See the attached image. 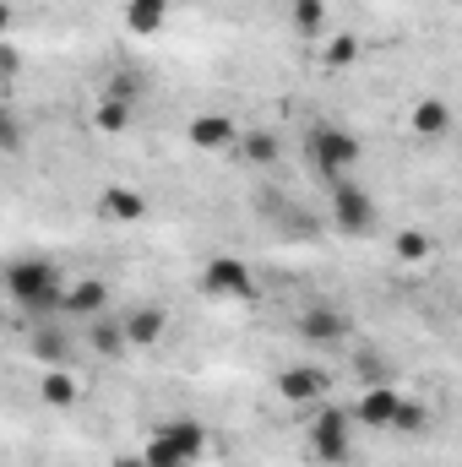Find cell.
<instances>
[{"instance_id": "603a6c76", "label": "cell", "mask_w": 462, "mask_h": 467, "mask_svg": "<svg viewBox=\"0 0 462 467\" xmlns=\"http://www.w3.org/2000/svg\"><path fill=\"white\" fill-rule=\"evenodd\" d=\"M239 147H245L250 163H278V136H272V130H256V136H245Z\"/></svg>"}, {"instance_id": "9a60e30c", "label": "cell", "mask_w": 462, "mask_h": 467, "mask_svg": "<svg viewBox=\"0 0 462 467\" xmlns=\"http://www.w3.org/2000/svg\"><path fill=\"white\" fill-rule=\"evenodd\" d=\"M120 327H125V343H131V348H152V343L163 337L169 316H163L158 305H142V310H131V316H125Z\"/></svg>"}, {"instance_id": "e0dca14e", "label": "cell", "mask_w": 462, "mask_h": 467, "mask_svg": "<svg viewBox=\"0 0 462 467\" xmlns=\"http://www.w3.org/2000/svg\"><path fill=\"white\" fill-rule=\"evenodd\" d=\"M33 358H38V364H49V369H66V364H71V343L60 337V327H55V321H44V327L33 332Z\"/></svg>"}, {"instance_id": "7a4b0ae2", "label": "cell", "mask_w": 462, "mask_h": 467, "mask_svg": "<svg viewBox=\"0 0 462 467\" xmlns=\"http://www.w3.org/2000/svg\"><path fill=\"white\" fill-rule=\"evenodd\" d=\"M207 451H213L207 424H196V419H174V424H163V430L147 441L142 457H147L152 467H196Z\"/></svg>"}, {"instance_id": "d4e9b609", "label": "cell", "mask_w": 462, "mask_h": 467, "mask_svg": "<svg viewBox=\"0 0 462 467\" xmlns=\"http://www.w3.org/2000/svg\"><path fill=\"white\" fill-rule=\"evenodd\" d=\"M110 467H152V462H147V457H115Z\"/></svg>"}, {"instance_id": "8fae6325", "label": "cell", "mask_w": 462, "mask_h": 467, "mask_svg": "<svg viewBox=\"0 0 462 467\" xmlns=\"http://www.w3.org/2000/svg\"><path fill=\"white\" fill-rule=\"evenodd\" d=\"M185 141L196 152H229V147H239V130H234L229 115H196L185 125Z\"/></svg>"}, {"instance_id": "277c9868", "label": "cell", "mask_w": 462, "mask_h": 467, "mask_svg": "<svg viewBox=\"0 0 462 467\" xmlns=\"http://www.w3.org/2000/svg\"><path fill=\"white\" fill-rule=\"evenodd\" d=\"M310 158H316V169L338 185L353 174V163H359V136L353 130H338V125H316L310 130Z\"/></svg>"}, {"instance_id": "9c48e42d", "label": "cell", "mask_w": 462, "mask_h": 467, "mask_svg": "<svg viewBox=\"0 0 462 467\" xmlns=\"http://www.w3.org/2000/svg\"><path fill=\"white\" fill-rule=\"evenodd\" d=\"M104 305H110V283H104V277H77V283H66L60 316H71V321H99Z\"/></svg>"}, {"instance_id": "7c38bea8", "label": "cell", "mask_w": 462, "mask_h": 467, "mask_svg": "<svg viewBox=\"0 0 462 467\" xmlns=\"http://www.w3.org/2000/svg\"><path fill=\"white\" fill-rule=\"evenodd\" d=\"M397 408H403V391H397V386H370V391L353 402V419L370 424V430H392Z\"/></svg>"}, {"instance_id": "44dd1931", "label": "cell", "mask_w": 462, "mask_h": 467, "mask_svg": "<svg viewBox=\"0 0 462 467\" xmlns=\"http://www.w3.org/2000/svg\"><path fill=\"white\" fill-rule=\"evenodd\" d=\"M353 60H359V38H353V33H338V38L321 49V66H327V71H348Z\"/></svg>"}, {"instance_id": "5b68a950", "label": "cell", "mask_w": 462, "mask_h": 467, "mask_svg": "<svg viewBox=\"0 0 462 467\" xmlns=\"http://www.w3.org/2000/svg\"><path fill=\"white\" fill-rule=\"evenodd\" d=\"M202 294L207 299H250L256 294V272L239 255H213L202 266Z\"/></svg>"}, {"instance_id": "4fadbf2b", "label": "cell", "mask_w": 462, "mask_h": 467, "mask_svg": "<svg viewBox=\"0 0 462 467\" xmlns=\"http://www.w3.org/2000/svg\"><path fill=\"white\" fill-rule=\"evenodd\" d=\"M99 218H110V223H142L147 218V196L131 191V185H110L99 196Z\"/></svg>"}, {"instance_id": "2e32d148", "label": "cell", "mask_w": 462, "mask_h": 467, "mask_svg": "<svg viewBox=\"0 0 462 467\" xmlns=\"http://www.w3.org/2000/svg\"><path fill=\"white\" fill-rule=\"evenodd\" d=\"M169 11H174V0H125V27L136 38H152L169 22Z\"/></svg>"}, {"instance_id": "5bb4252c", "label": "cell", "mask_w": 462, "mask_h": 467, "mask_svg": "<svg viewBox=\"0 0 462 467\" xmlns=\"http://www.w3.org/2000/svg\"><path fill=\"white\" fill-rule=\"evenodd\" d=\"M408 125H414L419 141H441V136L452 130V104H446V99H419L414 115H408Z\"/></svg>"}, {"instance_id": "6da1fadb", "label": "cell", "mask_w": 462, "mask_h": 467, "mask_svg": "<svg viewBox=\"0 0 462 467\" xmlns=\"http://www.w3.org/2000/svg\"><path fill=\"white\" fill-rule=\"evenodd\" d=\"M5 294H11V305H16L22 316L44 321V316H60L66 277H60L55 261H44V255H22V261L5 266Z\"/></svg>"}, {"instance_id": "3957f363", "label": "cell", "mask_w": 462, "mask_h": 467, "mask_svg": "<svg viewBox=\"0 0 462 467\" xmlns=\"http://www.w3.org/2000/svg\"><path fill=\"white\" fill-rule=\"evenodd\" d=\"M353 408H332V402H321L316 413H310V424H305V446L316 451V462L338 467L353 457Z\"/></svg>"}, {"instance_id": "cb8c5ba5", "label": "cell", "mask_w": 462, "mask_h": 467, "mask_svg": "<svg viewBox=\"0 0 462 467\" xmlns=\"http://www.w3.org/2000/svg\"><path fill=\"white\" fill-rule=\"evenodd\" d=\"M0 147H5V152H22V125H16V115H11V109L0 115Z\"/></svg>"}, {"instance_id": "ffe728a7", "label": "cell", "mask_w": 462, "mask_h": 467, "mask_svg": "<svg viewBox=\"0 0 462 467\" xmlns=\"http://www.w3.org/2000/svg\"><path fill=\"white\" fill-rule=\"evenodd\" d=\"M327 22V0H294V33L299 38H316Z\"/></svg>"}, {"instance_id": "ba28073f", "label": "cell", "mask_w": 462, "mask_h": 467, "mask_svg": "<svg viewBox=\"0 0 462 467\" xmlns=\"http://www.w3.org/2000/svg\"><path fill=\"white\" fill-rule=\"evenodd\" d=\"M278 397H283L289 408H321V402H327V375H321L316 364H289V369L278 375Z\"/></svg>"}, {"instance_id": "ac0fdd59", "label": "cell", "mask_w": 462, "mask_h": 467, "mask_svg": "<svg viewBox=\"0 0 462 467\" xmlns=\"http://www.w3.org/2000/svg\"><path fill=\"white\" fill-rule=\"evenodd\" d=\"M38 397H44V408H71V402L82 397V386L71 380V369H44V380H38Z\"/></svg>"}, {"instance_id": "52a82bcc", "label": "cell", "mask_w": 462, "mask_h": 467, "mask_svg": "<svg viewBox=\"0 0 462 467\" xmlns=\"http://www.w3.org/2000/svg\"><path fill=\"white\" fill-rule=\"evenodd\" d=\"M131 119H136V82L120 77L115 88L93 104V130H104V136H125Z\"/></svg>"}, {"instance_id": "30bf717a", "label": "cell", "mask_w": 462, "mask_h": 467, "mask_svg": "<svg viewBox=\"0 0 462 467\" xmlns=\"http://www.w3.org/2000/svg\"><path fill=\"white\" fill-rule=\"evenodd\" d=\"M294 332H299V343H310V348H332V343H343L348 337V316L343 310L316 305V310H305V316L294 321Z\"/></svg>"}, {"instance_id": "8992f818", "label": "cell", "mask_w": 462, "mask_h": 467, "mask_svg": "<svg viewBox=\"0 0 462 467\" xmlns=\"http://www.w3.org/2000/svg\"><path fill=\"white\" fill-rule=\"evenodd\" d=\"M332 223H338V234H353V239L375 229V202L364 185H353V180L332 185Z\"/></svg>"}, {"instance_id": "d6986e66", "label": "cell", "mask_w": 462, "mask_h": 467, "mask_svg": "<svg viewBox=\"0 0 462 467\" xmlns=\"http://www.w3.org/2000/svg\"><path fill=\"white\" fill-rule=\"evenodd\" d=\"M392 255L397 261H408V266H419V261H430L436 255V239L425 229H397L392 234Z\"/></svg>"}, {"instance_id": "7402d4cb", "label": "cell", "mask_w": 462, "mask_h": 467, "mask_svg": "<svg viewBox=\"0 0 462 467\" xmlns=\"http://www.w3.org/2000/svg\"><path fill=\"white\" fill-rule=\"evenodd\" d=\"M425 424H430V408H425L419 397H403V408H397V419H392V430H397V435H419Z\"/></svg>"}]
</instances>
